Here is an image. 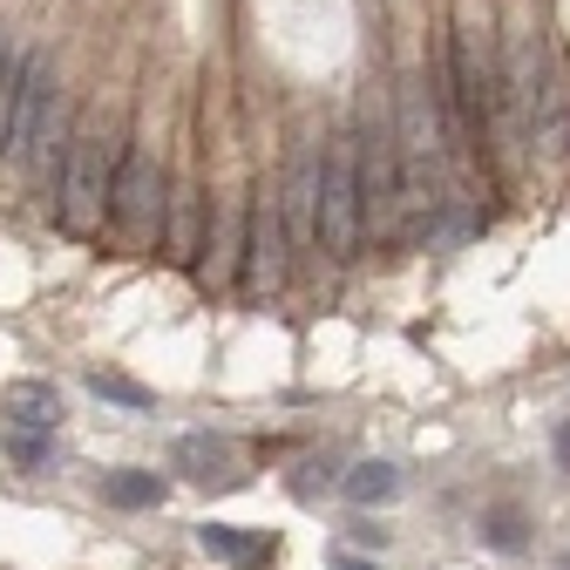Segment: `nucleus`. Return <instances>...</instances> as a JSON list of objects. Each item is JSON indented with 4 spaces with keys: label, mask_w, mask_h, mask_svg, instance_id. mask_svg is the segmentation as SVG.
<instances>
[{
    "label": "nucleus",
    "mask_w": 570,
    "mask_h": 570,
    "mask_svg": "<svg viewBox=\"0 0 570 570\" xmlns=\"http://www.w3.org/2000/svg\"><path fill=\"white\" fill-rule=\"evenodd\" d=\"M122 136L89 122L68 136V157H61V184H55V218L68 238H96L109 204H116V177H122Z\"/></svg>",
    "instance_id": "1"
},
{
    "label": "nucleus",
    "mask_w": 570,
    "mask_h": 570,
    "mask_svg": "<svg viewBox=\"0 0 570 570\" xmlns=\"http://www.w3.org/2000/svg\"><path fill=\"white\" fill-rule=\"evenodd\" d=\"M449 76H455L462 129H469L475 142L510 129V116H503V55H495V28H489V14H475V0H462V14H455Z\"/></svg>",
    "instance_id": "2"
},
{
    "label": "nucleus",
    "mask_w": 570,
    "mask_h": 570,
    "mask_svg": "<svg viewBox=\"0 0 570 570\" xmlns=\"http://www.w3.org/2000/svg\"><path fill=\"white\" fill-rule=\"evenodd\" d=\"M367 238V184H361V136H333L320 157V245L353 258Z\"/></svg>",
    "instance_id": "3"
},
{
    "label": "nucleus",
    "mask_w": 570,
    "mask_h": 570,
    "mask_svg": "<svg viewBox=\"0 0 570 570\" xmlns=\"http://www.w3.org/2000/svg\"><path fill=\"white\" fill-rule=\"evenodd\" d=\"M48 102H55L48 55H14L8 68H0V157H8V164H28Z\"/></svg>",
    "instance_id": "4"
},
{
    "label": "nucleus",
    "mask_w": 570,
    "mask_h": 570,
    "mask_svg": "<svg viewBox=\"0 0 570 570\" xmlns=\"http://www.w3.org/2000/svg\"><path fill=\"white\" fill-rule=\"evenodd\" d=\"M164 218H170V177H164L157 150H129V157H122V177H116L109 225H116L129 245H157V238H164Z\"/></svg>",
    "instance_id": "5"
},
{
    "label": "nucleus",
    "mask_w": 570,
    "mask_h": 570,
    "mask_svg": "<svg viewBox=\"0 0 570 570\" xmlns=\"http://www.w3.org/2000/svg\"><path fill=\"white\" fill-rule=\"evenodd\" d=\"M550 109H557V89H550L543 35L510 28L503 35V116H510V129H537V122H550Z\"/></svg>",
    "instance_id": "6"
},
{
    "label": "nucleus",
    "mask_w": 570,
    "mask_h": 570,
    "mask_svg": "<svg viewBox=\"0 0 570 570\" xmlns=\"http://www.w3.org/2000/svg\"><path fill=\"white\" fill-rule=\"evenodd\" d=\"M361 184H367V218L381 232H401L407 225V184H401V136L381 129V122H361Z\"/></svg>",
    "instance_id": "7"
},
{
    "label": "nucleus",
    "mask_w": 570,
    "mask_h": 570,
    "mask_svg": "<svg viewBox=\"0 0 570 570\" xmlns=\"http://www.w3.org/2000/svg\"><path fill=\"white\" fill-rule=\"evenodd\" d=\"M245 285H252V293H278V285H285V210H278V197H265L252 210V232H245Z\"/></svg>",
    "instance_id": "8"
},
{
    "label": "nucleus",
    "mask_w": 570,
    "mask_h": 570,
    "mask_svg": "<svg viewBox=\"0 0 570 570\" xmlns=\"http://www.w3.org/2000/svg\"><path fill=\"white\" fill-rule=\"evenodd\" d=\"M278 210H285L293 245H320V150L293 157V177H285V190H278Z\"/></svg>",
    "instance_id": "9"
},
{
    "label": "nucleus",
    "mask_w": 570,
    "mask_h": 570,
    "mask_svg": "<svg viewBox=\"0 0 570 570\" xmlns=\"http://www.w3.org/2000/svg\"><path fill=\"white\" fill-rule=\"evenodd\" d=\"M204 252H210V258H204V278H210V285H225V278L245 265V204H238V197L218 204V232H210Z\"/></svg>",
    "instance_id": "10"
},
{
    "label": "nucleus",
    "mask_w": 570,
    "mask_h": 570,
    "mask_svg": "<svg viewBox=\"0 0 570 570\" xmlns=\"http://www.w3.org/2000/svg\"><path fill=\"white\" fill-rule=\"evenodd\" d=\"M177 469H184L190 482L225 475V469H232V442H225V435H184V442H177Z\"/></svg>",
    "instance_id": "11"
},
{
    "label": "nucleus",
    "mask_w": 570,
    "mask_h": 570,
    "mask_svg": "<svg viewBox=\"0 0 570 570\" xmlns=\"http://www.w3.org/2000/svg\"><path fill=\"white\" fill-rule=\"evenodd\" d=\"M8 421H14V428H55V421H61L55 387H35V381L14 387V394H8Z\"/></svg>",
    "instance_id": "12"
},
{
    "label": "nucleus",
    "mask_w": 570,
    "mask_h": 570,
    "mask_svg": "<svg viewBox=\"0 0 570 570\" xmlns=\"http://www.w3.org/2000/svg\"><path fill=\"white\" fill-rule=\"evenodd\" d=\"M346 495H353V503H394V495H401V469L394 462H361L346 475Z\"/></svg>",
    "instance_id": "13"
},
{
    "label": "nucleus",
    "mask_w": 570,
    "mask_h": 570,
    "mask_svg": "<svg viewBox=\"0 0 570 570\" xmlns=\"http://www.w3.org/2000/svg\"><path fill=\"white\" fill-rule=\"evenodd\" d=\"M102 495H109L116 510H150V503H164V482H157V475H142V469H122V475L102 482Z\"/></svg>",
    "instance_id": "14"
},
{
    "label": "nucleus",
    "mask_w": 570,
    "mask_h": 570,
    "mask_svg": "<svg viewBox=\"0 0 570 570\" xmlns=\"http://www.w3.org/2000/svg\"><path fill=\"white\" fill-rule=\"evenodd\" d=\"M190 225H197V190H170V218H164V245H170V258H197Z\"/></svg>",
    "instance_id": "15"
},
{
    "label": "nucleus",
    "mask_w": 570,
    "mask_h": 570,
    "mask_svg": "<svg viewBox=\"0 0 570 570\" xmlns=\"http://www.w3.org/2000/svg\"><path fill=\"white\" fill-rule=\"evenodd\" d=\"M204 550H218V557H232V563H265V537H238V530H225V523H204Z\"/></svg>",
    "instance_id": "16"
},
{
    "label": "nucleus",
    "mask_w": 570,
    "mask_h": 570,
    "mask_svg": "<svg viewBox=\"0 0 570 570\" xmlns=\"http://www.w3.org/2000/svg\"><path fill=\"white\" fill-rule=\"evenodd\" d=\"M8 455H14L21 469H48V462H55V449H48V428H41V435H8Z\"/></svg>",
    "instance_id": "17"
},
{
    "label": "nucleus",
    "mask_w": 570,
    "mask_h": 570,
    "mask_svg": "<svg viewBox=\"0 0 570 570\" xmlns=\"http://www.w3.org/2000/svg\"><path fill=\"white\" fill-rule=\"evenodd\" d=\"M89 387H96V394H102V401H122V407H150V394H142V387H136V381H116V374H96V381H89Z\"/></svg>",
    "instance_id": "18"
},
{
    "label": "nucleus",
    "mask_w": 570,
    "mask_h": 570,
    "mask_svg": "<svg viewBox=\"0 0 570 570\" xmlns=\"http://www.w3.org/2000/svg\"><path fill=\"white\" fill-rule=\"evenodd\" d=\"M489 543H503V550H517V543H523L517 517H495V523H489Z\"/></svg>",
    "instance_id": "19"
},
{
    "label": "nucleus",
    "mask_w": 570,
    "mask_h": 570,
    "mask_svg": "<svg viewBox=\"0 0 570 570\" xmlns=\"http://www.w3.org/2000/svg\"><path fill=\"white\" fill-rule=\"evenodd\" d=\"M333 570H381V563H361V557H333Z\"/></svg>",
    "instance_id": "20"
},
{
    "label": "nucleus",
    "mask_w": 570,
    "mask_h": 570,
    "mask_svg": "<svg viewBox=\"0 0 570 570\" xmlns=\"http://www.w3.org/2000/svg\"><path fill=\"white\" fill-rule=\"evenodd\" d=\"M8 61H14V48H8V35H0V68H8Z\"/></svg>",
    "instance_id": "21"
},
{
    "label": "nucleus",
    "mask_w": 570,
    "mask_h": 570,
    "mask_svg": "<svg viewBox=\"0 0 570 570\" xmlns=\"http://www.w3.org/2000/svg\"><path fill=\"white\" fill-rule=\"evenodd\" d=\"M557 455H563V462H570V428H563V442H557Z\"/></svg>",
    "instance_id": "22"
}]
</instances>
